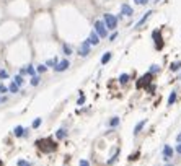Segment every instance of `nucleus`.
I'll return each mask as SVG.
<instances>
[{
    "mask_svg": "<svg viewBox=\"0 0 181 166\" xmlns=\"http://www.w3.org/2000/svg\"><path fill=\"white\" fill-rule=\"evenodd\" d=\"M111 55H113L111 52H106V54H104L103 57H101V64H103V65H104V64H108L109 60H111Z\"/></svg>",
    "mask_w": 181,
    "mask_h": 166,
    "instance_id": "14",
    "label": "nucleus"
},
{
    "mask_svg": "<svg viewBox=\"0 0 181 166\" xmlns=\"http://www.w3.org/2000/svg\"><path fill=\"white\" fill-rule=\"evenodd\" d=\"M0 166H2V160H0Z\"/></svg>",
    "mask_w": 181,
    "mask_h": 166,
    "instance_id": "38",
    "label": "nucleus"
},
{
    "mask_svg": "<svg viewBox=\"0 0 181 166\" xmlns=\"http://www.w3.org/2000/svg\"><path fill=\"white\" fill-rule=\"evenodd\" d=\"M0 78H2V80H7L8 78V73L5 72V70H0Z\"/></svg>",
    "mask_w": 181,
    "mask_h": 166,
    "instance_id": "27",
    "label": "nucleus"
},
{
    "mask_svg": "<svg viewBox=\"0 0 181 166\" xmlns=\"http://www.w3.org/2000/svg\"><path fill=\"white\" fill-rule=\"evenodd\" d=\"M95 33L100 36V37H106L108 36V28H106V25H104V21H96L95 23Z\"/></svg>",
    "mask_w": 181,
    "mask_h": 166,
    "instance_id": "2",
    "label": "nucleus"
},
{
    "mask_svg": "<svg viewBox=\"0 0 181 166\" xmlns=\"http://www.w3.org/2000/svg\"><path fill=\"white\" fill-rule=\"evenodd\" d=\"M39 125H41V119H36L34 122H33V129H38Z\"/></svg>",
    "mask_w": 181,
    "mask_h": 166,
    "instance_id": "29",
    "label": "nucleus"
},
{
    "mask_svg": "<svg viewBox=\"0 0 181 166\" xmlns=\"http://www.w3.org/2000/svg\"><path fill=\"white\" fill-rule=\"evenodd\" d=\"M152 13H154V12H147L145 15L142 16V20H140L139 23H137V26H142V25H144V23H145V21H147V20H149V18L152 16Z\"/></svg>",
    "mask_w": 181,
    "mask_h": 166,
    "instance_id": "12",
    "label": "nucleus"
},
{
    "mask_svg": "<svg viewBox=\"0 0 181 166\" xmlns=\"http://www.w3.org/2000/svg\"><path fill=\"white\" fill-rule=\"evenodd\" d=\"M121 13L124 16H132V13H134V10H132L131 5H127V3H124V5L121 7Z\"/></svg>",
    "mask_w": 181,
    "mask_h": 166,
    "instance_id": "8",
    "label": "nucleus"
},
{
    "mask_svg": "<svg viewBox=\"0 0 181 166\" xmlns=\"http://www.w3.org/2000/svg\"><path fill=\"white\" fill-rule=\"evenodd\" d=\"M78 54L82 55V57H87V55L90 54V42H88V39L82 42V46H80V49H78Z\"/></svg>",
    "mask_w": 181,
    "mask_h": 166,
    "instance_id": "7",
    "label": "nucleus"
},
{
    "mask_svg": "<svg viewBox=\"0 0 181 166\" xmlns=\"http://www.w3.org/2000/svg\"><path fill=\"white\" fill-rule=\"evenodd\" d=\"M176 153H179V155H181V143L176 147Z\"/></svg>",
    "mask_w": 181,
    "mask_h": 166,
    "instance_id": "36",
    "label": "nucleus"
},
{
    "mask_svg": "<svg viewBox=\"0 0 181 166\" xmlns=\"http://www.w3.org/2000/svg\"><path fill=\"white\" fill-rule=\"evenodd\" d=\"M16 166H31V163H30V161H26V160H18Z\"/></svg>",
    "mask_w": 181,
    "mask_h": 166,
    "instance_id": "21",
    "label": "nucleus"
},
{
    "mask_svg": "<svg viewBox=\"0 0 181 166\" xmlns=\"http://www.w3.org/2000/svg\"><path fill=\"white\" fill-rule=\"evenodd\" d=\"M56 64H57V59H49V60H47V64H46V65H49V67H54Z\"/></svg>",
    "mask_w": 181,
    "mask_h": 166,
    "instance_id": "26",
    "label": "nucleus"
},
{
    "mask_svg": "<svg viewBox=\"0 0 181 166\" xmlns=\"http://www.w3.org/2000/svg\"><path fill=\"white\" fill-rule=\"evenodd\" d=\"M31 85H33V87H38V85H39V77H38V75H33Z\"/></svg>",
    "mask_w": 181,
    "mask_h": 166,
    "instance_id": "19",
    "label": "nucleus"
},
{
    "mask_svg": "<svg viewBox=\"0 0 181 166\" xmlns=\"http://www.w3.org/2000/svg\"><path fill=\"white\" fill-rule=\"evenodd\" d=\"M144 125H145V121H140L139 124L136 125V129H134V135H137V134H139V132H140L142 129H144Z\"/></svg>",
    "mask_w": 181,
    "mask_h": 166,
    "instance_id": "13",
    "label": "nucleus"
},
{
    "mask_svg": "<svg viewBox=\"0 0 181 166\" xmlns=\"http://www.w3.org/2000/svg\"><path fill=\"white\" fill-rule=\"evenodd\" d=\"M18 88H20V87L13 82V83H10V87H8V91H10V93H18Z\"/></svg>",
    "mask_w": 181,
    "mask_h": 166,
    "instance_id": "15",
    "label": "nucleus"
},
{
    "mask_svg": "<svg viewBox=\"0 0 181 166\" xmlns=\"http://www.w3.org/2000/svg\"><path fill=\"white\" fill-rule=\"evenodd\" d=\"M116 37H118V33H113V34L109 36V39H111V41H114V39H116Z\"/></svg>",
    "mask_w": 181,
    "mask_h": 166,
    "instance_id": "35",
    "label": "nucleus"
},
{
    "mask_svg": "<svg viewBox=\"0 0 181 166\" xmlns=\"http://www.w3.org/2000/svg\"><path fill=\"white\" fill-rule=\"evenodd\" d=\"M109 125H111V127H116V125H119V117H113V119L109 121Z\"/></svg>",
    "mask_w": 181,
    "mask_h": 166,
    "instance_id": "20",
    "label": "nucleus"
},
{
    "mask_svg": "<svg viewBox=\"0 0 181 166\" xmlns=\"http://www.w3.org/2000/svg\"><path fill=\"white\" fill-rule=\"evenodd\" d=\"M25 69H26V73L34 75V67H33V65H28V67H25Z\"/></svg>",
    "mask_w": 181,
    "mask_h": 166,
    "instance_id": "23",
    "label": "nucleus"
},
{
    "mask_svg": "<svg viewBox=\"0 0 181 166\" xmlns=\"http://www.w3.org/2000/svg\"><path fill=\"white\" fill-rule=\"evenodd\" d=\"M171 156H173V148H171L170 145H165L163 147V158L165 160H170Z\"/></svg>",
    "mask_w": 181,
    "mask_h": 166,
    "instance_id": "9",
    "label": "nucleus"
},
{
    "mask_svg": "<svg viewBox=\"0 0 181 166\" xmlns=\"http://www.w3.org/2000/svg\"><path fill=\"white\" fill-rule=\"evenodd\" d=\"M7 91H8V88L3 87V85H0V93H7Z\"/></svg>",
    "mask_w": 181,
    "mask_h": 166,
    "instance_id": "33",
    "label": "nucleus"
},
{
    "mask_svg": "<svg viewBox=\"0 0 181 166\" xmlns=\"http://www.w3.org/2000/svg\"><path fill=\"white\" fill-rule=\"evenodd\" d=\"M152 37H154V41H155V47H157V49H161V47H163V41H161L160 31L155 30L154 33H152Z\"/></svg>",
    "mask_w": 181,
    "mask_h": 166,
    "instance_id": "5",
    "label": "nucleus"
},
{
    "mask_svg": "<svg viewBox=\"0 0 181 166\" xmlns=\"http://www.w3.org/2000/svg\"><path fill=\"white\" fill-rule=\"evenodd\" d=\"M38 72H39V73L46 72V65H38Z\"/></svg>",
    "mask_w": 181,
    "mask_h": 166,
    "instance_id": "30",
    "label": "nucleus"
},
{
    "mask_svg": "<svg viewBox=\"0 0 181 166\" xmlns=\"http://www.w3.org/2000/svg\"><path fill=\"white\" fill-rule=\"evenodd\" d=\"M152 78H154V73H150V72L147 73V75H144V77H142V80H139V82H137V88L147 87V83H150Z\"/></svg>",
    "mask_w": 181,
    "mask_h": 166,
    "instance_id": "4",
    "label": "nucleus"
},
{
    "mask_svg": "<svg viewBox=\"0 0 181 166\" xmlns=\"http://www.w3.org/2000/svg\"><path fill=\"white\" fill-rule=\"evenodd\" d=\"M181 67V62H173V64H171V70H173V72H175V70H178Z\"/></svg>",
    "mask_w": 181,
    "mask_h": 166,
    "instance_id": "25",
    "label": "nucleus"
},
{
    "mask_svg": "<svg viewBox=\"0 0 181 166\" xmlns=\"http://www.w3.org/2000/svg\"><path fill=\"white\" fill-rule=\"evenodd\" d=\"M15 83L18 85V87H21V85L25 83V80H23V75H16V77H15Z\"/></svg>",
    "mask_w": 181,
    "mask_h": 166,
    "instance_id": "16",
    "label": "nucleus"
},
{
    "mask_svg": "<svg viewBox=\"0 0 181 166\" xmlns=\"http://www.w3.org/2000/svg\"><path fill=\"white\" fill-rule=\"evenodd\" d=\"M83 101H85V96H83V94H80V98H78L77 104H83Z\"/></svg>",
    "mask_w": 181,
    "mask_h": 166,
    "instance_id": "32",
    "label": "nucleus"
},
{
    "mask_svg": "<svg viewBox=\"0 0 181 166\" xmlns=\"http://www.w3.org/2000/svg\"><path fill=\"white\" fill-rule=\"evenodd\" d=\"M176 142H178V143H181V134L176 135Z\"/></svg>",
    "mask_w": 181,
    "mask_h": 166,
    "instance_id": "37",
    "label": "nucleus"
},
{
    "mask_svg": "<svg viewBox=\"0 0 181 166\" xmlns=\"http://www.w3.org/2000/svg\"><path fill=\"white\" fill-rule=\"evenodd\" d=\"M36 147L41 151H44V153H52V151L57 150V143L51 139H39L36 142Z\"/></svg>",
    "mask_w": 181,
    "mask_h": 166,
    "instance_id": "1",
    "label": "nucleus"
},
{
    "mask_svg": "<svg viewBox=\"0 0 181 166\" xmlns=\"http://www.w3.org/2000/svg\"><path fill=\"white\" fill-rule=\"evenodd\" d=\"M134 2L137 3V5H147V3H149V0H134Z\"/></svg>",
    "mask_w": 181,
    "mask_h": 166,
    "instance_id": "28",
    "label": "nucleus"
},
{
    "mask_svg": "<svg viewBox=\"0 0 181 166\" xmlns=\"http://www.w3.org/2000/svg\"><path fill=\"white\" fill-rule=\"evenodd\" d=\"M119 82H121L122 85L127 83V82H129V75H127V73H122L121 77H119Z\"/></svg>",
    "mask_w": 181,
    "mask_h": 166,
    "instance_id": "17",
    "label": "nucleus"
},
{
    "mask_svg": "<svg viewBox=\"0 0 181 166\" xmlns=\"http://www.w3.org/2000/svg\"><path fill=\"white\" fill-rule=\"evenodd\" d=\"M80 166H90V163L87 160H80Z\"/></svg>",
    "mask_w": 181,
    "mask_h": 166,
    "instance_id": "31",
    "label": "nucleus"
},
{
    "mask_svg": "<svg viewBox=\"0 0 181 166\" xmlns=\"http://www.w3.org/2000/svg\"><path fill=\"white\" fill-rule=\"evenodd\" d=\"M104 25H106V28L108 30H114V28L118 26V18L114 16V15H109V13H106L104 15Z\"/></svg>",
    "mask_w": 181,
    "mask_h": 166,
    "instance_id": "3",
    "label": "nucleus"
},
{
    "mask_svg": "<svg viewBox=\"0 0 181 166\" xmlns=\"http://www.w3.org/2000/svg\"><path fill=\"white\" fill-rule=\"evenodd\" d=\"M88 42H90V44H93V46H95V44H98V42H100V36H98L95 31H93V33H90Z\"/></svg>",
    "mask_w": 181,
    "mask_h": 166,
    "instance_id": "11",
    "label": "nucleus"
},
{
    "mask_svg": "<svg viewBox=\"0 0 181 166\" xmlns=\"http://www.w3.org/2000/svg\"><path fill=\"white\" fill-rule=\"evenodd\" d=\"M62 47H64V54H65V55H70V54H72V49L69 47V44H64Z\"/></svg>",
    "mask_w": 181,
    "mask_h": 166,
    "instance_id": "22",
    "label": "nucleus"
},
{
    "mask_svg": "<svg viewBox=\"0 0 181 166\" xmlns=\"http://www.w3.org/2000/svg\"><path fill=\"white\" fill-rule=\"evenodd\" d=\"M158 67H150V73H157V72H158Z\"/></svg>",
    "mask_w": 181,
    "mask_h": 166,
    "instance_id": "34",
    "label": "nucleus"
},
{
    "mask_svg": "<svg viewBox=\"0 0 181 166\" xmlns=\"http://www.w3.org/2000/svg\"><path fill=\"white\" fill-rule=\"evenodd\" d=\"M176 101V91H171V94H170V98H168V104L171 106V104H173Z\"/></svg>",
    "mask_w": 181,
    "mask_h": 166,
    "instance_id": "18",
    "label": "nucleus"
},
{
    "mask_svg": "<svg viewBox=\"0 0 181 166\" xmlns=\"http://www.w3.org/2000/svg\"><path fill=\"white\" fill-rule=\"evenodd\" d=\"M69 65H70V62L67 59H64V60H60V62H57L54 65V70H56V72H64V70L69 69Z\"/></svg>",
    "mask_w": 181,
    "mask_h": 166,
    "instance_id": "6",
    "label": "nucleus"
},
{
    "mask_svg": "<svg viewBox=\"0 0 181 166\" xmlns=\"http://www.w3.org/2000/svg\"><path fill=\"white\" fill-rule=\"evenodd\" d=\"M57 137H59V139H64V137H65V130L64 129H59V130H57V134H56Z\"/></svg>",
    "mask_w": 181,
    "mask_h": 166,
    "instance_id": "24",
    "label": "nucleus"
},
{
    "mask_svg": "<svg viewBox=\"0 0 181 166\" xmlns=\"http://www.w3.org/2000/svg\"><path fill=\"white\" fill-rule=\"evenodd\" d=\"M13 134H15V137H23V135H26V129L21 125H16L15 129H13Z\"/></svg>",
    "mask_w": 181,
    "mask_h": 166,
    "instance_id": "10",
    "label": "nucleus"
}]
</instances>
